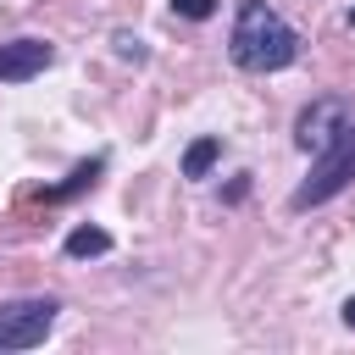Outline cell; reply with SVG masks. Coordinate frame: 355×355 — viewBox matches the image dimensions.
<instances>
[{
  "label": "cell",
  "instance_id": "52a82bcc",
  "mask_svg": "<svg viewBox=\"0 0 355 355\" xmlns=\"http://www.w3.org/2000/svg\"><path fill=\"white\" fill-rule=\"evenodd\" d=\"M61 250H67L72 261H89V255H105V250H111V233H105V227H72Z\"/></svg>",
  "mask_w": 355,
  "mask_h": 355
},
{
  "label": "cell",
  "instance_id": "ba28073f",
  "mask_svg": "<svg viewBox=\"0 0 355 355\" xmlns=\"http://www.w3.org/2000/svg\"><path fill=\"white\" fill-rule=\"evenodd\" d=\"M216 161H222V139H194L183 150V178H205Z\"/></svg>",
  "mask_w": 355,
  "mask_h": 355
},
{
  "label": "cell",
  "instance_id": "30bf717a",
  "mask_svg": "<svg viewBox=\"0 0 355 355\" xmlns=\"http://www.w3.org/2000/svg\"><path fill=\"white\" fill-rule=\"evenodd\" d=\"M178 6V17H189V22H205L211 11H216V0H172Z\"/></svg>",
  "mask_w": 355,
  "mask_h": 355
},
{
  "label": "cell",
  "instance_id": "5b68a950",
  "mask_svg": "<svg viewBox=\"0 0 355 355\" xmlns=\"http://www.w3.org/2000/svg\"><path fill=\"white\" fill-rule=\"evenodd\" d=\"M50 61H55V44L50 39H11V44H0V83H28Z\"/></svg>",
  "mask_w": 355,
  "mask_h": 355
},
{
  "label": "cell",
  "instance_id": "277c9868",
  "mask_svg": "<svg viewBox=\"0 0 355 355\" xmlns=\"http://www.w3.org/2000/svg\"><path fill=\"white\" fill-rule=\"evenodd\" d=\"M344 122H349V105H344L338 94H322V100H311V105L294 116V144H300L305 155H316Z\"/></svg>",
  "mask_w": 355,
  "mask_h": 355
},
{
  "label": "cell",
  "instance_id": "9c48e42d",
  "mask_svg": "<svg viewBox=\"0 0 355 355\" xmlns=\"http://www.w3.org/2000/svg\"><path fill=\"white\" fill-rule=\"evenodd\" d=\"M111 44H116V55H122V61H133V67L144 61V39H139V33H128V28H116V33H111Z\"/></svg>",
  "mask_w": 355,
  "mask_h": 355
},
{
  "label": "cell",
  "instance_id": "3957f363",
  "mask_svg": "<svg viewBox=\"0 0 355 355\" xmlns=\"http://www.w3.org/2000/svg\"><path fill=\"white\" fill-rule=\"evenodd\" d=\"M55 316H61V300H50V294L6 300L0 305V349H33V344H44L50 327H55Z\"/></svg>",
  "mask_w": 355,
  "mask_h": 355
},
{
  "label": "cell",
  "instance_id": "6da1fadb",
  "mask_svg": "<svg viewBox=\"0 0 355 355\" xmlns=\"http://www.w3.org/2000/svg\"><path fill=\"white\" fill-rule=\"evenodd\" d=\"M227 55L244 72H277L300 55V33L266 6V0H239L233 33H227Z\"/></svg>",
  "mask_w": 355,
  "mask_h": 355
},
{
  "label": "cell",
  "instance_id": "8992f818",
  "mask_svg": "<svg viewBox=\"0 0 355 355\" xmlns=\"http://www.w3.org/2000/svg\"><path fill=\"white\" fill-rule=\"evenodd\" d=\"M100 172H105V155H94V161H83V166H72V172H67V183H55V189H44L39 200H50V205H61V200H72V194H83V189H94V183H100Z\"/></svg>",
  "mask_w": 355,
  "mask_h": 355
},
{
  "label": "cell",
  "instance_id": "8fae6325",
  "mask_svg": "<svg viewBox=\"0 0 355 355\" xmlns=\"http://www.w3.org/2000/svg\"><path fill=\"white\" fill-rule=\"evenodd\" d=\"M344 322H349V327H355V294H349V300H344Z\"/></svg>",
  "mask_w": 355,
  "mask_h": 355
},
{
  "label": "cell",
  "instance_id": "7a4b0ae2",
  "mask_svg": "<svg viewBox=\"0 0 355 355\" xmlns=\"http://www.w3.org/2000/svg\"><path fill=\"white\" fill-rule=\"evenodd\" d=\"M349 178H355V122H344V128L311 155V178L288 194V205H294V211H311V205L333 200L338 189H349Z\"/></svg>",
  "mask_w": 355,
  "mask_h": 355
}]
</instances>
